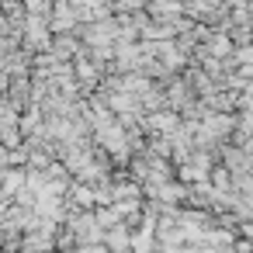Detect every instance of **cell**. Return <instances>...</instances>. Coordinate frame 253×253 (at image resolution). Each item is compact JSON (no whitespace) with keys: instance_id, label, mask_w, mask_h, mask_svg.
<instances>
[{"instance_id":"cell-4","label":"cell","mask_w":253,"mask_h":253,"mask_svg":"<svg viewBox=\"0 0 253 253\" xmlns=\"http://www.w3.org/2000/svg\"><path fill=\"white\" fill-rule=\"evenodd\" d=\"M243 132H253V111L243 115Z\"/></svg>"},{"instance_id":"cell-3","label":"cell","mask_w":253,"mask_h":253,"mask_svg":"<svg viewBox=\"0 0 253 253\" xmlns=\"http://www.w3.org/2000/svg\"><path fill=\"white\" fill-rule=\"evenodd\" d=\"M156 128H163V132H170V128H177V118L173 115H156V122H153Z\"/></svg>"},{"instance_id":"cell-2","label":"cell","mask_w":253,"mask_h":253,"mask_svg":"<svg viewBox=\"0 0 253 253\" xmlns=\"http://www.w3.org/2000/svg\"><path fill=\"white\" fill-rule=\"evenodd\" d=\"M70 25H73V11H70V4L63 0L59 11H56V28H70Z\"/></svg>"},{"instance_id":"cell-1","label":"cell","mask_w":253,"mask_h":253,"mask_svg":"<svg viewBox=\"0 0 253 253\" xmlns=\"http://www.w3.org/2000/svg\"><path fill=\"white\" fill-rule=\"evenodd\" d=\"M73 198H77L80 208H94V205H97V194L87 191V187H73Z\"/></svg>"}]
</instances>
